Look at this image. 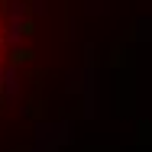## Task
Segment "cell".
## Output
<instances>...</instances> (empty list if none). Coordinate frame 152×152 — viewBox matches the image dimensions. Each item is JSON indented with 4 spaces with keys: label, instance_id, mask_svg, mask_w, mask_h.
Here are the masks:
<instances>
[{
    "label": "cell",
    "instance_id": "6da1fadb",
    "mask_svg": "<svg viewBox=\"0 0 152 152\" xmlns=\"http://www.w3.org/2000/svg\"><path fill=\"white\" fill-rule=\"evenodd\" d=\"M0 52H3V42H0Z\"/></svg>",
    "mask_w": 152,
    "mask_h": 152
}]
</instances>
